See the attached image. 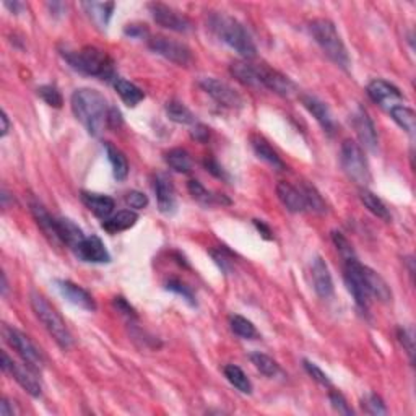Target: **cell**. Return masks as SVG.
<instances>
[{
  "mask_svg": "<svg viewBox=\"0 0 416 416\" xmlns=\"http://www.w3.org/2000/svg\"><path fill=\"white\" fill-rule=\"evenodd\" d=\"M352 125L353 129L356 130V135L363 147L372 153L377 152V143H379V140H377L376 127H374L372 119L369 118L366 109L358 107L356 112H353Z\"/></svg>",
  "mask_w": 416,
  "mask_h": 416,
  "instance_id": "2e32d148",
  "label": "cell"
},
{
  "mask_svg": "<svg viewBox=\"0 0 416 416\" xmlns=\"http://www.w3.org/2000/svg\"><path fill=\"white\" fill-rule=\"evenodd\" d=\"M252 148H254V153L257 158L262 161L267 163L269 166H272L273 170L277 171H284L287 170V165H284L282 158L278 156V153L270 147V143L265 138L262 137H252Z\"/></svg>",
  "mask_w": 416,
  "mask_h": 416,
  "instance_id": "4316f807",
  "label": "cell"
},
{
  "mask_svg": "<svg viewBox=\"0 0 416 416\" xmlns=\"http://www.w3.org/2000/svg\"><path fill=\"white\" fill-rule=\"evenodd\" d=\"M125 202H127L130 208L142 210L148 205V197L143 192H138V190H130V192L125 195Z\"/></svg>",
  "mask_w": 416,
  "mask_h": 416,
  "instance_id": "c3c4849f",
  "label": "cell"
},
{
  "mask_svg": "<svg viewBox=\"0 0 416 416\" xmlns=\"http://www.w3.org/2000/svg\"><path fill=\"white\" fill-rule=\"evenodd\" d=\"M30 208H31L33 217H35V219H36L37 226L43 230L44 235L48 236L51 241L55 242V244H59L57 230H55V219L57 218H54L53 215H51L39 202H31Z\"/></svg>",
  "mask_w": 416,
  "mask_h": 416,
  "instance_id": "83f0119b",
  "label": "cell"
},
{
  "mask_svg": "<svg viewBox=\"0 0 416 416\" xmlns=\"http://www.w3.org/2000/svg\"><path fill=\"white\" fill-rule=\"evenodd\" d=\"M340 163L343 171L347 172L350 179L358 182L359 186H366L371 182V171L363 148L354 140H345L340 150Z\"/></svg>",
  "mask_w": 416,
  "mask_h": 416,
  "instance_id": "8992f818",
  "label": "cell"
},
{
  "mask_svg": "<svg viewBox=\"0 0 416 416\" xmlns=\"http://www.w3.org/2000/svg\"><path fill=\"white\" fill-rule=\"evenodd\" d=\"M82 7L85 8L90 18H93V21L98 23L100 26H107L109 23L112 12H114L116 3L114 2H83Z\"/></svg>",
  "mask_w": 416,
  "mask_h": 416,
  "instance_id": "d6a6232c",
  "label": "cell"
},
{
  "mask_svg": "<svg viewBox=\"0 0 416 416\" xmlns=\"http://www.w3.org/2000/svg\"><path fill=\"white\" fill-rule=\"evenodd\" d=\"M329 399H330L332 406H334V408L338 411L340 415H345V416H352L353 415V410L350 408L347 399H345V397L340 394L338 390H330Z\"/></svg>",
  "mask_w": 416,
  "mask_h": 416,
  "instance_id": "7dc6e473",
  "label": "cell"
},
{
  "mask_svg": "<svg viewBox=\"0 0 416 416\" xmlns=\"http://www.w3.org/2000/svg\"><path fill=\"white\" fill-rule=\"evenodd\" d=\"M166 289H168V291H172V293L179 294V296H182V299H186V301L189 302L190 306L197 305V301H195V296H194L192 289L187 287V284L179 282V280H170V282L166 283Z\"/></svg>",
  "mask_w": 416,
  "mask_h": 416,
  "instance_id": "f6af8a7d",
  "label": "cell"
},
{
  "mask_svg": "<svg viewBox=\"0 0 416 416\" xmlns=\"http://www.w3.org/2000/svg\"><path fill=\"white\" fill-rule=\"evenodd\" d=\"M363 278L364 283H366L369 296L376 298L377 301L384 302V305L392 301V291L389 284H387L386 280L379 273L374 272L372 269L366 267V265H363Z\"/></svg>",
  "mask_w": 416,
  "mask_h": 416,
  "instance_id": "7402d4cb",
  "label": "cell"
},
{
  "mask_svg": "<svg viewBox=\"0 0 416 416\" xmlns=\"http://www.w3.org/2000/svg\"><path fill=\"white\" fill-rule=\"evenodd\" d=\"M30 305L37 319H39L41 324L44 325V329L48 330V334L54 338V342L57 343L60 348L65 350V352L72 348L73 336L70 334L65 320L60 317L59 312L49 305L48 299H46L43 294L31 291Z\"/></svg>",
  "mask_w": 416,
  "mask_h": 416,
  "instance_id": "5b68a950",
  "label": "cell"
},
{
  "mask_svg": "<svg viewBox=\"0 0 416 416\" xmlns=\"http://www.w3.org/2000/svg\"><path fill=\"white\" fill-rule=\"evenodd\" d=\"M166 116H168V119L172 120V123H176V124H182V125L197 124L192 111H190L189 107L184 105V102L176 101V100L166 102Z\"/></svg>",
  "mask_w": 416,
  "mask_h": 416,
  "instance_id": "e575fe53",
  "label": "cell"
},
{
  "mask_svg": "<svg viewBox=\"0 0 416 416\" xmlns=\"http://www.w3.org/2000/svg\"><path fill=\"white\" fill-rule=\"evenodd\" d=\"M55 288L60 296H62L65 301H69L70 305L82 307L85 311H96V302L90 293L87 291L85 288L78 287L70 280H55L54 282Z\"/></svg>",
  "mask_w": 416,
  "mask_h": 416,
  "instance_id": "5bb4252c",
  "label": "cell"
},
{
  "mask_svg": "<svg viewBox=\"0 0 416 416\" xmlns=\"http://www.w3.org/2000/svg\"><path fill=\"white\" fill-rule=\"evenodd\" d=\"M114 90L118 91L120 100H123L129 107H135L138 102H142L145 98V93L140 90L137 85H134L132 82L125 80V78H116Z\"/></svg>",
  "mask_w": 416,
  "mask_h": 416,
  "instance_id": "f546056e",
  "label": "cell"
},
{
  "mask_svg": "<svg viewBox=\"0 0 416 416\" xmlns=\"http://www.w3.org/2000/svg\"><path fill=\"white\" fill-rule=\"evenodd\" d=\"M199 87L207 93L210 98H213L219 106L230 107V109H239L244 106V100L237 93L235 88L228 85L218 78L213 77H204L199 80Z\"/></svg>",
  "mask_w": 416,
  "mask_h": 416,
  "instance_id": "30bf717a",
  "label": "cell"
},
{
  "mask_svg": "<svg viewBox=\"0 0 416 416\" xmlns=\"http://www.w3.org/2000/svg\"><path fill=\"white\" fill-rule=\"evenodd\" d=\"M156 194L158 208L161 213L171 215L176 210V192L174 186H172L171 177L168 174H156L155 184H153Z\"/></svg>",
  "mask_w": 416,
  "mask_h": 416,
  "instance_id": "ffe728a7",
  "label": "cell"
},
{
  "mask_svg": "<svg viewBox=\"0 0 416 416\" xmlns=\"http://www.w3.org/2000/svg\"><path fill=\"white\" fill-rule=\"evenodd\" d=\"M77 257L88 264H107L111 262V255L107 252L105 242H102L96 235L85 236L82 244L73 251Z\"/></svg>",
  "mask_w": 416,
  "mask_h": 416,
  "instance_id": "e0dca14e",
  "label": "cell"
},
{
  "mask_svg": "<svg viewBox=\"0 0 416 416\" xmlns=\"http://www.w3.org/2000/svg\"><path fill=\"white\" fill-rule=\"evenodd\" d=\"M2 369L3 372L10 374L13 379L20 384L21 389H25L31 397L39 399L41 394H43V387H41L39 381H37L35 374H33L35 369L26 366V364L25 366H21V364L15 363L10 356H8L7 352H2Z\"/></svg>",
  "mask_w": 416,
  "mask_h": 416,
  "instance_id": "8fae6325",
  "label": "cell"
},
{
  "mask_svg": "<svg viewBox=\"0 0 416 416\" xmlns=\"http://www.w3.org/2000/svg\"><path fill=\"white\" fill-rule=\"evenodd\" d=\"M311 277L317 296L322 299H329L334 296L335 288H334V280H332L329 265H327L325 260L319 255H317L311 264Z\"/></svg>",
  "mask_w": 416,
  "mask_h": 416,
  "instance_id": "d6986e66",
  "label": "cell"
},
{
  "mask_svg": "<svg viewBox=\"0 0 416 416\" xmlns=\"http://www.w3.org/2000/svg\"><path fill=\"white\" fill-rule=\"evenodd\" d=\"M62 57L73 70L88 77H96L101 80L114 78V62L105 51L95 46H85L80 51H64Z\"/></svg>",
  "mask_w": 416,
  "mask_h": 416,
  "instance_id": "3957f363",
  "label": "cell"
},
{
  "mask_svg": "<svg viewBox=\"0 0 416 416\" xmlns=\"http://www.w3.org/2000/svg\"><path fill=\"white\" fill-rule=\"evenodd\" d=\"M37 96H41V100H43L46 105L55 107V109H59V107H62L64 105L62 95H60V91L53 85H43L37 88Z\"/></svg>",
  "mask_w": 416,
  "mask_h": 416,
  "instance_id": "7bdbcfd3",
  "label": "cell"
},
{
  "mask_svg": "<svg viewBox=\"0 0 416 416\" xmlns=\"http://www.w3.org/2000/svg\"><path fill=\"white\" fill-rule=\"evenodd\" d=\"M70 105L77 120L87 129V132L98 137L107 124L109 107L101 91L93 88H78L70 98Z\"/></svg>",
  "mask_w": 416,
  "mask_h": 416,
  "instance_id": "6da1fadb",
  "label": "cell"
},
{
  "mask_svg": "<svg viewBox=\"0 0 416 416\" xmlns=\"http://www.w3.org/2000/svg\"><path fill=\"white\" fill-rule=\"evenodd\" d=\"M13 401L10 399H3L2 404H0V416H13L18 413V410L15 408V405H12Z\"/></svg>",
  "mask_w": 416,
  "mask_h": 416,
  "instance_id": "db71d44e",
  "label": "cell"
},
{
  "mask_svg": "<svg viewBox=\"0 0 416 416\" xmlns=\"http://www.w3.org/2000/svg\"><path fill=\"white\" fill-rule=\"evenodd\" d=\"M366 91L368 96L371 98L376 105L384 107L386 111L392 109V107L397 105H401V100H404L399 88L386 80H379V78L369 83Z\"/></svg>",
  "mask_w": 416,
  "mask_h": 416,
  "instance_id": "4fadbf2b",
  "label": "cell"
},
{
  "mask_svg": "<svg viewBox=\"0 0 416 416\" xmlns=\"http://www.w3.org/2000/svg\"><path fill=\"white\" fill-rule=\"evenodd\" d=\"M55 230H57L59 244L67 246L72 251L77 249V247L82 244V241L85 239L83 231L72 221V219H69V218L55 219Z\"/></svg>",
  "mask_w": 416,
  "mask_h": 416,
  "instance_id": "cb8c5ba5",
  "label": "cell"
},
{
  "mask_svg": "<svg viewBox=\"0 0 416 416\" xmlns=\"http://www.w3.org/2000/svg\"><path fill=\"white\" fill-rule=\"evenodd\" d=\"M332 241L338 251V254L342 255L343 262L356 259V252H354L352 242H350L347 237H345L340 231H332Z\"/></svg>",
  "mask_w": 416,
  "mask_h": 416,
  "instance_id": "60d3db41",
  "label": "cell"
},
{
  "mask_svg": "<svg viewBox=\"0 0 416 416\" xmlns=\"http://www.w3.org/2000/svg\"><path fill=\"white\" fill-rule=\"evenodd\" d=\"M309 33L312 39L319 44L327 57L332 62L342 69H348L350 65V55L345 46L342 36L336 31V26L327 18H317L309 23Z\"/></svg>",
  "mask_w": 416,
  "mask_h": 416,
  "instance_id": "277c9868",
  "label": "cell"
},
{
  "mask_svg": "<svg viewBox=\"0 0 416 416\" xmlns=\"http://www.w3.org/2000/svg\"><path fill=\"white\" fill-rule=\"evenodd\" d=\"M148 48L153 53L161 55L170 60V62L181 65V67H189L194 62V55L190 48L181 41L171 39L166 36H152L148 39Z\"/></svg>",
  "mask_w": 416,
  "mask_h": 416,
  "instance_id": "ba28073f",
  "label": "cell"
},
{
  "mask_svg": "<svg viewBox=\"0 0 416 416\" xmlns=\"http://www.w3.org/2000/svg\"><path fill=\"white\" fill-rule=\"evenodd\" d=\"M138 221V215L134 210H120L116 215H112L107 219L102 221V230L109 233V235H116V233L127 231Z\"/></svg>",
  "mask_w": 416,
  "mask_h": 416,
  "instance_id": "484cf974",
  "label": "cell"
},
{
  "mask_svg": "<svg viewBox=\"0 0 416 416\" xmlns=\"http://www.w3.org/2000/svg\"><path fill=\"white\" fill-rule=\"evenodd\" d=\"M361 406H363V410L369 415H376V416L387 415L386 404L382 401L381 397L376 395V394L364 395V399L361 400Z\"/></svg>",
  "mask_w": 416,
  "mask_h": 416,
  "instance_id": "ee69618b",
  "label": "cell"
},
{
  "mask_svg": "<svg viewBox=\"0 0 416 416\" xmlns=\"http://www.w3.org/2000/svg\"><path fill=\"white\" fill-rule=\"evenodd\" d=\"M190 134H192V138L197 140V142L205 143L208 140L210 129L205 127L204 124H194V129L190 130Z\"/></svg>",
  "mask_w": 416,
  "mask_h": 416,
  "instance_id": "816d5d0a",
  "label": "cell"
},
{
  "mask_svg": "<svg viewBox=\"0 0 416 416\" xmlns=\"http://www.w3.org/2000/svg\"><path fill=\"white\" fill-rule=\"evenodd\" d=\"M204 165H205V168H207V171L212 172L215 177H218V179H226V174H224L223 168L219 166L217 161L212 160V158H210V160H205Z\"/></svg>",
  "mask_w": 416,
  "mask_h": 416,
  "instance_id": "f5cc1de1",
  "label": "cell"
},
{
  "mask_svg": "<svg viewBox=\"0 0 416 416\" xmlns=\"http://www.w3.org/2000/svg\"><path fill=\"white\" fill-rule=\"evenodd\" d=\"M359 199H361L364 207H366L372 215H376L377 218L384 219V221H390L389 208L386 207V204L382 202L376 194H372L371 190L368 189H361L359 190Z\"/></svg>",
  "mask_w": 416,
  "mask_h": 416,
  "instance_id": "8d00e7d4",
  "label": "cell"
},
{
  "mask_svg": "<svg viewBox=\"0 0 416 416\" xmlns=\"http://www.w3.org/2000/svg\"><path fill=\"white\" fill-rule=\"evenodd\" d=\"M148 10L152 13L153 20H155L160 26L166 28V30H171L176 33L192 31V23H190L189 18L182 15L181 12L174 10L172 7H168L165 3H160V2H153L148 6Z\"/></svg>",
  "mask_w": 416,
  "mask_h": 416,
  "instance_id": "7c38bea8",
  "label": "cell"
},
{
  "mask_svg": "<svg viewBox=\"0 0 416 416\" xmlns=\"http://www.w3.org/2000/svg\"><path fill=\"white\" fill-rule=\"evenodd\" d=\"M187 189H189V194L192 195L194 200H197L199 204L205 205V207H212V205H230L231 200L226 199L221 194H213L210 192L204 187L202 182L199 181H189V184H187Z\"/></svg>",
  "mask_w": 416,
  "mask_h": 416,
  "instance_id": "f1b7e54d",
  "label": "cell"
},
{
  "mask_svg": "<svg viewBox=\"0 0 416 416\" xmlns=\"http://www.w3.org/2000/svg\"><path fill=\"white\" fill-rule=\"evenodd\" d=\"M249 359H251V363L255 366V369H259V371L264 374V376L275 377L280 372L278 363L275 361L273 358H270L269 354L255 352V353L249 354Z\"/></svg>",
  "mask_w": 416,
  "mask_h": 416,
  "instance_id": "f35d334b",
  "label": "cell"
},
{
  "mask_svg": "<svg viewBox=\"0 0 416 416\" xmlns=\"http://www.w3.org/2000/svg\"><path fill=\"white\" fill-rule=\"evenodd\" d=\"M82 202L87 205V208L95 215L96 218H100L105 221L109 217H112V212L116 208L114 199L109 195L95 194V192H82Z\"/></svg>",
  "mask_w": 416,
  "mask_h": 416,
  "instance_id": "603a6c76",
  "label": "cell"
},
{
  "mask_svg": "<svg viewBox=\"0 0 416 416\" xmlns=\"http://www.w3.org/2000/svg\"><path fill=\"white\" fill-rule=\"evenodd\" d=\"M165 161L172 171L181 172V174L192 171V158L184 148H171L170 152L165 153Z\"/></svg>",
  "mask_w": 416,
  "mask_h": 416,
  "instance_id": "1f68e13d",
  "label": "cell"
},
{
  "mask_svg": "<svg viewBox=\"0 0 416 416\" xmlns=\"http://www.w3.org/2000/svg\"><path fill=\"white\" fill-rule=\"evenodd\" d=\"M7 288H8L7 277H6V275H2V296H6V294H7Z\"/></svg>",
  "mask_w": 416,
  "mask_h": 416,
  "instance_id": "6f0895ef",
  "label": "cell"
},
{
  "mask_svg": "<svg viewBox=\"0 0 416 416\" xmlns=\"http://www.w3.org/2000/svg\"><path fill=\"white\" fill-rule=\"evenodd\" d=\"M260 83L262 88H267V90L277 93V95L283 98L293 96L298 91L294 82L289 80L287 75L270 69L267 65H260Z\"/></svg>",
  "mask_w": 416,
  "mask_h": 416,
  "instance_id": "9a60e30c",
  "label": "cell"
},
{
  "mask_svg": "<svg viewBox=\"0 0 416 416\" xmlns=\"http://www.w3.org/2000/svg\"><path fill=\"white\" fill-rule=\"evenodd\" d=\"M389 114L394 123L399 125L400 129H404L408 135H415L416 130V116L415 111L411 107L405 105H397L389 109Z\"/></svg>",
  "mask_w": 416,
  "mask_h": 416,
  "instance_id": "4dcf8cb0",
  "label": "cell"
},
{
  "mask_svg": "<svg viewBox=\"0 0 416 416\" xmlns=\"http://www.w3.org/2000/svg\"><path fill=\"white\" fill-rule=\"evenodd\" d=\"M114 306L118 307V311H119V312H123L124 316H127L129 319H137V314H135V309H134L132 306L129 305L127 301H125L124 298H120V296L114 298Z\"/></svg>",
  "mask_w": 416,
  "mask_h": 416,
  "instance_id": "f907efd6",
  "label": "cell"
},
{
  "mask_svg": "<svg viewBox=\"0 0 416 416\" xmlns=\"http://www.w3.org/2000/svg\"><path fill=\"white\" fill-rule=\"evenodd\" d=\"M230 325H231V330L235 332L239 338L252 340L259 335L257 334L255 325L252 324L249 319H246V317H242V316H231Z\"/></svg>",
  "mask_w": 416,
  "mask_h": 416,
  "instance_id": "ab89813d",
  "label": "cell"
},
{
  "mask_svg": "<svg viewBox=\"0 0 416 416\" xmlns=\"http://www.w3.org/2000/svg\"><path fill=\"white\" fill-rule=\"evenodd\" d=\"M106 153H107V160H109L112 166V174H114L116 179L118 181L127 179L129 163H127V158L124 156V153L111 143H106Z\"/></svg>",
  "mask_w": 416,
  "mask_h": 416,
  "instance_id": "836d02e7",
  "label": "cell"
},
{
  "mask_svg": "<svg viewBox=\"0 0 416 416\" xmlns=\"http://www.w3.org/2000/svg\"><path fill=\"white\" fill-rule=\"evenodd\" d=\"M124 35L132 39H145L148 36V28L147 25H140V23H132L124 28Z\"/></svg>",
  "mask_w": 416,
  "mask_h": 416,
  "instance_id": "681fc988",
  "label": "cell"
},
{
  "mask_svg": "<svg viewBox=\"0 0 416 416\" xmlns=\"http://www.w3.org/2000/svg\"><path fill=\"white\" fill-rule=\"evenodd\" d=\"M343 264H345L343 277L348 291L352 293L354 302H356L359 309L366 312L369 309V305H371V296H369L366 283H364V278H363V264L358 260V257L356 259L343 262Z\"/></svg>",
  "mask_w": 416,
  "mask_h": 416,
  "instance_id": "9c48e42d",
  "label": "cell"
},
{
  "mask_svg": "<svg viewBox=\"0 0 416 416\" xmlns=\"http://www.w3.org/2000/svg\"><path fill=\"white\" fill-rule=\"evenodd\" d=\"M301 102L312 118L319 123L320 127L324 129V132L329 134L332 137L336 130V124L334 116H332V112L329 109V106H327L324 101H320L319 98L312 95H301Z\"/></svg>",
  "mask_w": 416,
  "mask_h": 416,
  "instance_id": "ac0fdd59",
  "label": "cell"
},
{
  "mask_svg": "<svg viewBox=\"0 0 416 416\" xmlns=\"http://www.w3.org/2000/svg\"><path fill=\"white\" fill-rule=\"evenodd\" d=\"M2 335L6 338V342L15 350L18 356L23 359V363L26 366H30L35 371H41L44 368V358L41 350L31 342V338L28 335L23 334L18 329H13L10 325L2 327Z\"/></svg>",
  "mask_w": 416,
  "mask_h": 416,
  "instance_id": "52a82bcc",
  "label": "cell"
},
{
  "mask_svg": "<svg viewBox=\"0 0 416 416\" xmlns=\"http://www.w3.org/2000/svg\"><path fill=\"white\" fill-rule=\"evenodd\" d=\"M254 226L257 228V231H259L260 235L265 237V239H272V237H273L272 230H270V228L264 221H260V219H254Z\"/></svg>",
  "mask_w": 416,
  "mask_h": 416,
  "instance_id": "11a10c76",
  "label": "cell"
},
{
  "mask_svg": "<svg viewBox=\"0 0 416 416\" xmlns=\"http://www.w3.org/2000/svg\"><path fill=\"white\" fill-rule=\"evenodd\" d=\"M302 363H305L306 372L309 374V376L317 382V384H320V386H324V387H330L329 376H327V374L324 371H322V369L319 366H317L316 363L309 361V359H305V361H302Z\"/></svg>",
  "mask_w": 416,
  "mask_h": 416,
  "instance_id": "bcb514c9",
  "label": "cell"
},
{
  "mask_svg": "<svg viewBox=\"0 0 416 416\" xmlns=\"http://www.w3.org/2000/svg\"><path fill=\"white\" fill-rule=\"evenodd\" d=\"M223 374L228 382H230L235 389L239 390L241 394H252V382L239 366H236V364H226V366L223 368Z\"/></svg>",
  "mask_w": 416,
  "mask_h": 416,
  "instance_id": "d590c367",
  "label": "cell"
},
{
  "mask_svg": "<svg viewBox=\"0 0 416 416\" xmlns=\"http://www.w3.org/2000/svg\"><path fill=\"white\" fill-rule=\"evenodd\" d=\"M230 73L242 85L251 88H262L260 65H254L247 60H237L230 65Z\"/></svg>",
  "mask_w": 416,
  "mask_h": 416,
  "instance_id": "d4e9b609",
  "label": "cell"
},
{
  "mask_svg": "<svg viewBox=\"0 0 416 416\" xmlns=\"http://www.w3.org/2000/svg\"><path fill=\"white\" fill-rule=\"evenodd\" d=\"M208 28L221 43L230 46L241 57L246 60L254 59L257 55V48L252 41L249 33L241 25L236 18L224 13H212L208 17Z\"/></svg>",
  "mask_w": 416,
  "mask_h": 416,
  "instance_id": "7a4b0ae2",
  "label": "cell"
},
{
  "mask_svg": "<svg viewBox=\"0 0 416 416\" xmlns=\"http://www.w3.org/2000/svg\"><path fill=\"white\" fill-rule=\"evenodd\" d=\"M397 338H399L400 345L404 347L405 353L408 354L410 363H413V358H415V330H413V327H400V329L397 330Z\"/></svg>",
  "mask_w": 416,
  "mask_h": 416,
  "instance_id": "b9f144b4",
  "label": "cell"
},
{
  "mask_svg": "<svg viewBox=\"0 0 416 416\" xmlns=\"http://www.w3.org/2000/svg\"><path fill=\"white\" fill-rule=\"evenodd\" d=\"M0 123H2V132H0V135H2V137H7V134H8V130H10V120H8V116H7V112L6 111H2V116H0Z\"/></svg>",
  "mask_w": 416,
  "mask_h": 416,
  "instance_id": "9f6ffc18",
  "label": "cell"
},
{
  "mask_svg": "<svg viewBox=\"0 0 416 416\" xmlns=\"http://www.w3.org/2000/svg\"><path fill=\"white\" fill-rule=\"evenodd\" d=\"M298 189L301 190L302 197H305L307 210H311V212H314V213H325L327 212V204L324 202V199H322L319 190H317L314 186L307 184V182H302Z\"/></svg>",
  "mask_w": 416,
  "mask_h": 416,
  "instance_id": "74e56055",
  "label": "cell"
},
{
  "mask_svg": "<svg viewBox=\"0 0 416 416\" xmlns=\"http://www.w3.org/2000/svg\"><path fill=\"white\" fill-rule=\"evenodd\" d=\"M277 197L280 202L283 204V207L291 213H302L306 212V202L302 197L301 190L298 187L289 184V182H278L277 184Z\"/></svg>",
  "mask_w": 416,
  "mask_h": 416,
  "instance_id": "44dd1931",
  "label": "cell"
}]
</instances>
